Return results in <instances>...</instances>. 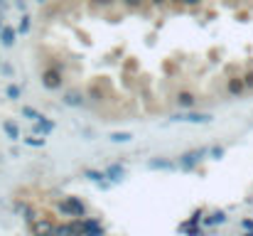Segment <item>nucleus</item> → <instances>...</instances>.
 <instances>
[]
</instances>
